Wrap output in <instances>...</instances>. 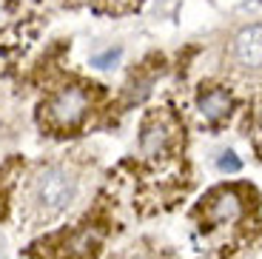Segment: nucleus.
<instances>
[{
    "instance_id": "nucleus-1",
    "label": "nucleus",
    "mask_w": 262,
    "mask_h": 259,
    "mask_svg": "<svg viewBox=\"0 0 262 259\" xmlns=\"http://www.w3.org/2000/svg\"><path fill=\"white\" fill-rule=\"evenodd\" d=\"M80 197V174L69 162H43L20 185V217L29 228L57 220Z\"/></svg>"
},
{
    "instance_id": "nucleus-2",
    "label": "nucleus",
    "mask_w": 262,
    "mask_h": 259,
    "mask_svg": "<svg viewBox=\"0 0 262 259\" xmlns=\"http://www.w3.org/2000/svg\"><path fill=\"white\" fill-rule=\"evenodd\" d=\"M89 111V94L77 85L57 91L46 105H43V117L52 128H74Z\"/></svg>"
},
{
    "instance_id": "nucleus-3",
    "label": "nucleus",
    "mask_w": 262,
    "mask_h": 259,
    "mask_svg": "<svg viewBox=\"0 0 262 259\" xmlns=\"http://www.w3.org/2000/svg\"><path fill=\"white\" fill-rule=\"evenodd\" d=\"M234 57L243 69H262V26H248L236 34Z\"/></svg>"
},
{
    "instance_id": "nucleus-4",
    "label": "nucleus",
    "mask_w": 262,
    "mask_h": 259,
    "mask_svg": "<svg viewBox=\"0 0 262 259\" xmlns=\"http://www.w3.org/2000/svg\"><path fill=\"white\" fill-rule=\"evenodd\" d=\"M196 109H200V117H203L205 123H220V120L228 117V111H231V97L223 89L203 91L200 100H196Z\"/></svg>"
},
{
    "instance_id": "nucleus-5",
    "label": "nucleus",
    "mask_w": 262,
    "mask_h": 259,
    "mask_svg": "<svg viewBox=\"0 0 262 259\" xmlns=\"http://www.w3.org/2000/svg\"><path fill=\"white\" fill-rule=\"evenodd\" d=\"M239 214H243V202H239L236 194L223 191V194H216L214 200L208 202V220L214 222V225H228V222L239 220Z\"/></svg>"
},
{
    "instance_id": "nucleus-6",
    "label": "nucleus",
    "mask_w": 262,
    "mask_h": 259,
    "mask_svg": "<svg viewBox=\"0 0 262 259\" xmlns=\"http://www.w3.org/2000/svg\"><path fill=\"white\" fill-rule=\"evenodd\" d=\"M168 140H171V128H168V123H165L163 117H151L148 123L143 125V137H140V145H143L145 154L157 157L160 151H163L165 145H168Z\"/></svg>"
},
{
    "instance_id": "nucleus-7",
    "label": "nucleus",
    "mask_w": 262,
    "mask_h": 259,
    "mask_svg": "<svg viewBox=\"0 0 262 259\" xmlns=\"http://www.w3.org/2000/svg\"><path fill=\"white\" fill-rule=\"evenodd\" d=\"M220 168L223 171H236L239 168V160H234V154H225L223 160H220Z\"/></svg>"
}]
</instances>
